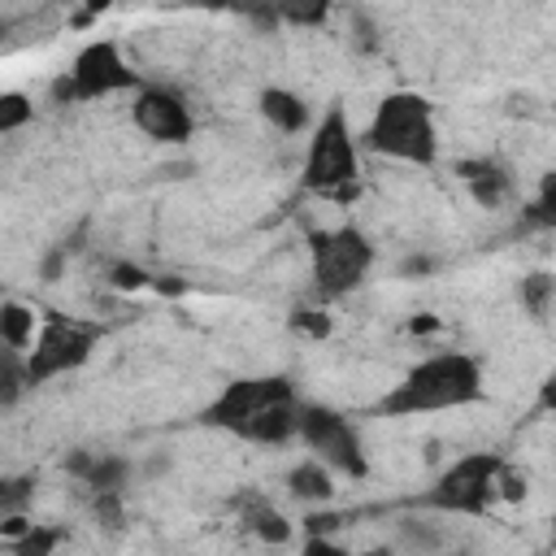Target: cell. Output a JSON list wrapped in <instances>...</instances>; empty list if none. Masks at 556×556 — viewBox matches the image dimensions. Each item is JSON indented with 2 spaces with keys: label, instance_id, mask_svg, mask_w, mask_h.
<instances>
[{
  "label": "cell",
  "instance_id": "44dd1931",
  "mask_svg": "<svg viewBox=\"0 0 556 556\" xmlns=\"http://www.w3.org/2000/svg\"><path fill=\"white\" fill-rule=\"evenodd\" d=\"M526 222H530V226H543V230L556 226V178H552V174L543 178L539 195L526 204Z\"/></svg>",
  "mask_w": 556,
  "mask_h": 556
},
{
  "label": "cell",
  "instance_id": "f1b7e54d",
  "mask_svg": "<svg viewBox=\"0 0 556 556\" xmlns=\"http://www.w3.org/2000/svg\"><path fill=\"white\" fill-rule=\"evenodd\" d=\"M434 269V261L430 256H408L404 265H400V274H430Z\"/></svg>",
  "mask_w": 556,
  "mask_h": 556
},
{
  "label": "cell",
  "instance_id": "ac0fdd59",
  "mask_svg": "<svg viewBox=\"0 0 556 556\" xmlns=\"http://www.w3.org/2000/svg\"><path fill=\"white\" fill-rule=\"evenodd\" d=\"M330 4L334 0H274V9H278V22H287V26H321L326 17H330Z\"/></svg>",
  "mask_w": 556,
  "mask_h": 556
},
{
  "label": "cell",
  "instance_id": "9a60e30c",
  "mask_svg": "<svg viewBox=\"0 0 556 556\" xmlns=\"http://www.w3.org/2000/svg\"><path fill=\"white\" fill-rule=\"evenodd\" d=\"M239 508H243V521H248L265 543H287V539H291V526L282 521V513H278V508H269L261 495L239 500Z\"/></svg>",
  "mask_w": 556,
  "mask_h": 556
},
{
  "label": "cell",
  "instance_id": "ffe728a7",
  "mask_svg": "<svg viewBox=\"0 0 556 556\" xmlns=\"http://www.w3.org/2000/svg\"><path fill=\"white\" fill-rule=\"evenodd\" d=\"M395 530H400V543H404V547H413V552H439V547H443V534H439L430 521L404 517Z\"/></svg>",
  "mask_w": 556,
  "mask_h": 556
},
{
  "label": "cell",
  "instance_id": "e0dca14e",
  "mask_svg": "<svg viewBox=\"0 0 556 556\" xmlns=\"http://www.w3.org/2000/svg\"><path fill=\"white\" fill-rule=\"evenodd\" d=\"M35 339V313L17 300H4L0 304V343H13L26 352V343Z\"/></svg>",
  "mask_w": 556,
  "mask_h": 556
},
{
  "label": "cell",
  "instance_id": "9c48e42d",
  "mask_svg": "<svg viewBox=\"0 0 556 556\" xmlns=\"http://www.w3.org/2000/svg\"><path fill=\"white\" fill-rule=\"evenodd\" d=\"M295 434L304 439V447L330 473H348V478H365L369 473V460H365V447H361V430L343 413H334L326 404H300Z\"/></svg>",
  "mask_w": 556,
  "mask_h": 556
},
{
  "label": "cell",
  "instance_id": "d4e9b609",
  "mask_svg": "<svg viewBox=\"0 0 556 556\" xmlns=\"http://www.w3.org/2000/svg\"><path fill=\"white\" fill-rule=\"evenodd\" d=\"M291 326L295 330H304V334H313V339H326L330 334V317L321 313V308H291Z\"/></svg>",
  "mask_w": 556,
  "mask_h": 556
},
{
  "label": "cell",
  "instance_id": "30bf717a",
  "mask_svg": "<svg viewBox=\"0 0 556 556\" xmlns=\"http://www.w3.org/2000/svg\"><path fill=\"white\" fill-rule=\"evenodd\" d=\"M130 122H135L148 139H156V143H187L191 130H195V117H191L187 100H182L178 91H169V87H156V83L135 87Z\"/></svg>",
  "mask_w": 556,
  "mask_h": 556
},
{
  "label": "cell",
  "instance_id": "7402d4cb",
  "mask_svg": "<svg viewBox=\"0 0 556 556\" xmlns=\"http://www.w3.org/2000/svg\"><path fill=\"white\" fill-rule=\"evenodd\" d=\"M521 304L543 321L547 308H552V274H530V278H521Z\"/></svg>",
  "mask_w": 556,
  "mask_h": 556
},
{
  "label": "cell",
  "instance_id": "4316f807",
  "mask_svg": "<svg viewBox=\"0 0 556 556\" xmlns=\"http://www.w3.org/2000/svg\"><path fill=\"white\" fill-rule=\"evenodd\" d=\"M143 282H148V274H143L139 265H113V287L135 291V287H143Z\"/></svg>",
  "mask_w": 556,
  "mask_h": 556
},
{
  "label": "cell",
  "instance_id": "7a4b0ae2",
  "mask_svg": "<svg viewBox=\"0 0 556 556\" xmlns=\"http://www.w3.org/2000/svg\"><path fill=\"white\" fill-rule=\"evenodd\" d=\"M473 400H482V365L465 352H434L417 361L378 400V413L417 417V413H439V408H465Z\"/></svg>",
  "mask_w": 556,
  "mask_h": 556
},
{
  "label": "cell",
  "instance_id": "2e32d148",
  "mask_svg": "<svg viewBox=\"0 0 556 556\" xmlns=\"http://www.w3.org/2000/svg\"><path fill=\"white\" fill-rule=\"evenodd\" d=\"M26 352L13 343H0V408H13L26 391Z\"/></svg>",
  "mask_w": 556,
  "mask_h": 556
},
{
  "label": "cell",
  "instance_id": "ba28073f",
  "mask_svg": "<svg viewBox=\"0 0 556 556\" xmlns=\"http://www.w3.org/2000/svg\"><path fill=\"white\" fill-rule=\"evenodd\" d=\"M313 248V282L321 295H348L365 282L369 265H374V243L356 230V226H334V230H317L308 239Z\"/></svg>",
  "mask_w": 556,
  "mask_h": 556
},
{
  "label": "cell",
  "instance_id": "cb8c5ba5",
  "mask_svg": "<svg viewBox=\"0 0 556 556\" xmlns=\"http://www.w3.org/2000/svg\"><path fill=\"white\" fill-rule=\"evenodd\" d=\"M30 491H35V478H30V473H22V478H0V517H4V513H17V508L30 500Z\"/></svg>",
  "mask_w": 556,
  "mask_h": 556
},
{
  "label": "cell",
  "instance_id": "5b68a950",
  "mask_svg": "<svg viewBox=\"0 0 556 556\" xmlns=\"http://www.w3.org/2000/svg\"><path fill=\"white\" fill-rule=\"evenodd\" d=\"M96 339H100L96 326L48 313L43 326L35 330V339L26 343V382L39 387V382H52V378L87 365V356L96 352Z\"/></svg>",
  "mask_w": 556,
  "mask_h": 556
},
{
  "label": "cell",
  "instance_id": "8992f818",
  "mask_svg": "<svg viewBox=\"0 0 556 556\" xmlns=\"http://www.w3.org/2000/svg\"><path fill=\"white\" fill-rule=\"evenodd\" d=\"M500 456L495 452H469L460 460H452L434 486L417 500L421 508H434V513H465V517H482L495 500V478H500Z\"/></svg>",
  "mask_w": 556,
  "mask_h": 556
},
{
  "label": "cell",
  "instance_id": "52a82bcc",
  "mask_svg": "<svg viewBox=\"0 0 556 556\" xmlns=\"http://www.w3.org/2000/svg\"><path fill=\"white\" fill-rule=\"evenodd\" d=\"M135 87H139V70H130L122 48L113 39H91L87 48H78L70 74L52 83V96L70 104V100H100V96H117Z\"/></svg>",
  "mask_w": 556,
  "mask_h": 556
},
{
  "label": "cell",
  "instance_id": "d6986e66",
  "mask_svg": "<svg viewBox=\"0 0 556 556\" xmlns=\"http://www.w3.org/2000/svg\"><path fill=\"white\" fill-rule=\"evenodd\" d=\"M30 117H35L30 96H22V91H0V135L22 130Z\"/></svg>",
  "mask_w": 556,
  "mask_h": 556
},
{
  "label": "cell",
  "instance_id": "5bb4252c",
  "mask_svg": "<svg viewBox=\"0 0 556 556\" xmlns=\"http://www.w3.org/2000/svg\"><path fill=\"white\" fill-rule=\"evenodd\" d=\"M287 491H291L295 500H304V504H326V500L334 495V478H330V469H326L317 456H308V460H300V465L287 473Z\"/></svg>",
  "mask_w": 556,
  "mask_h": 556
},
{
  "label": "cell",
  "instance_id": "7c38bea8",
  "mask_svg": "<svg viewBox=\"0 0 556 556\" xmlns=\"http://www.w3.org/2000/svg\"><path fill=\"white\" fill-rule=\"evenodd\" d=\"M456 174L465 178L469 195L482 204V208H500L508 195H513V174L495 161H460Z\"/></svg>",
  "mask_w": 556,
  "mask_h": 556
},
{
  "label": "cell",
  "instance_id": "8fae6325",
  "mask_svg": "<svg viewBox=\"0 0 556 556\" xmlns=\"http://www.w3.org/2000/svg\"><path fill=\"white\" fill-rule=\"evenodd\" d=\"M65 469L74 478H83V486H91L96 495L100 491H122L130 482V473H135V465L126 456H117V452H74L65 460Z\"/></svg>",
  "mask_w": 556,
  "mask_h": 556
},
{
  "label": "cell",
  "instance_id": "484cf974",
  "mask_svg": "<svg viewBox=\"0 0 556 556\" xmlns=\"http://www.w3.org/2000/svg\"><path fill=\"white\" fill-rule=\"evenodd\" d=\"M239 13L252 17L261 30H274V26H278V9H274V0H239Z\"/></svg>",
  "mask_w": 556,
  "mask_h": 556
},
{
  "label": "cell",
  "instance_id": "4fadbf2b",
  "mask_svg": "<svg viewBox=\"0 0 556 556\" xmlns=\"http://www.w3.org/2000/svg\"><path fill=\"white\" fill-rule=\"evenodd\" d=\"M261 113H265V122H269L274 130H282V135L308 130V104H304L295 91H287V87H265V91H261Z\"/></svg>",
  "mask_w": 556,
  "mask_h": 556
},
{
  "label": "cell",
  "instance_id": "3957f363",
  "mask_svg": "<svg viewBox=\"0 0 556 556\" xmlns=\"http://www.w3.org/2000/svg\"><path fill=\"white\" fill-rule=\"evenodd\" d=\"M365 148L391 161L408 165H430L439 156V130H434V109L417 91H391L378 100L369 126H365Z\"/></svg>",
  "mask_w": 556,
  "mask_h": 556
},
{
  "label": "cell",
  "instance_id": "6da1fadb",
  "mask_svg": "<svg viewBox=\"0 0 556 556\" xmlns=\"http://www.w3.org/2000/svg\"><path fill=\"white\" fill-rule=\"evenodd\" d=\"M295 417H300V400H295L291 378H282V374L235 378L200 408L204 426L226 430L248 443H265V447L287 443L295 434Z\"/></svg>",
  "mask_w": 556,
  "mask_h": 556
},
{
  "label": "cell",
  "instance_id": "603a6c76",
  "mask_svg": "<svg viewBox=\"0 0 556 556\" xmlns=\"http://www.w3.org/2000/svg\"><path fill=\"white\" fill-rule=\"evenodd\" d=\"M56 543H61V530H52V526H35V521H30L26 534L13 543V552H17V556H48Z\"/></svg>",
  "mask_w": 556,
  "mask_h": 556
},
{
  "label": "cell",
  "instance_id": "277c9868",
  "mask_svg": "<svg viewBox=\"0 0 556 556\" xmlns=\"http://www.w3.org/2000/svg\"><path fill=\"white\" fill-rule=\"evenodd\" d=\"M356 182V139L348 130V113L339 104H330L321 113V122L313 126L308 152H304V187L348 200Z\"/></svg>",
  "mask_w": 556,
  "mask_h": 556
},
{
  "label": "cell",
  "instance_id": "83f0119b",
  "mask_svg": "<svg viewBox=\"0 0 556 556\" xmlns=\"http://www.w3.org/2000/svg\"><path fill=\"white\" fill-rule=\"evenodd\" d=\"M65 252H70V243H61V248H52V252L43 256V265H39L43 282H56V278H61V269H65Z\"/></svg>",
  "mask_w": 556,
  "mask_h": 556
}]
</instances>
